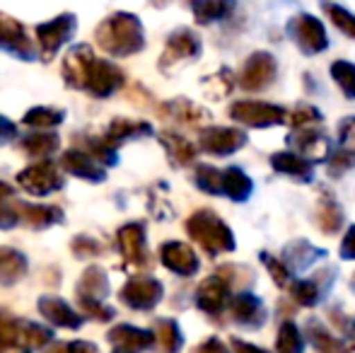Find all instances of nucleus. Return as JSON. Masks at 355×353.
Instances as JSON below:
<instances>
[{
    "label": "nucleus",
    "instance_id": "f257e3e1",
    "mask_svg": "<svg viewBox=\"0 0 355 353\" xmlns=\"http://www.w3.org/2000/svg\"><path fill=\"white\" fill-rule=\"evenodd\" d=\"M288 32L290 37L295 39L297 49L307 56H314V53H322L324 49L329 46V39L327 32H324V24L319 22L317 17L312 15L302 12V15H295L288 24Z\"/></svg>",
    "mask_w": 355,
    "mask_h": 353
},
{
    "label": "nucleus",
    "instance_id": "f03ea898",
    "mask_svg": "<svg viewBox=\"0 0 355 353\" xmlns=\"http://www.w3.org/2000/svg\"><path fill=\"white\" fill-rule=\"evenodd\" d=\"M191 230L196 240L211 252H230L234 250V240L230 227L223 221L213 216V213H198L191 223Z\"/></svg>",
    "mask_w": 355,
    "mask_h": 353
},
{
    "label": "nucleus",
    "instance_id": "7ed1b4c3",
    "mask_svg": "<svg viewBox=\"0 0 355 353\" xmlns=\"http://www.w3.org/2000/svg\"><path fill=\"white\" fill-rule=\"evenodd\" d=\"M285 117H288V112L283 107L268 102H237L232 107V119L254 128L278 126V123L285 121Z\"/></svg>",
    "mask_w": 355,
    "mask_h": 353
},
{
    "label": "nucleus",
    "instance_id": "20e7f679",
    "mask_svg": "<svg viewBox=\"0 0 355 353\" xmlns=\"http://www.w3.org/2000/svg\"><path fill=\"white\" fill-rule=\"evenodd\" d=\"M276 73H278L276 58L266 51H257L244 63L242 73H239V83H242L244 89L259 92V89H266L276 80Z\"/></svg>",
    "mask_w": 355,
    "mask_h": 353
},
{
    "label": "nucleus",
    "instance_id": "39448f33",
    "mask_svg": "<svg viewBox=\"0 0 355 353\" xmlns=\"http://www.w3.org/2000/svg\"><path fill=\"white\" fill-rule=\"evenodd\" d=\"M290 148L297 150L300 157L309 162L317 160H327L329 157V141L324 133L314 131L312 126L304 128H295V133H290Z\"/></svg>",
    "mask_w": 355,
    "mask_h": 353
},
{
    "label": "nucleus",
    "instance_id": "423d86ee",
    "mask_svg": "<svg viewBox=\"0 0 355 353\" xmlns=\"http://www.w3.org/2000/svg\"><path fill=\"white\" fill-rule=\"evenodd\" d=\"M324 255H327V252L314 247L309 240H293L283 250L281 259H283V264L290 268V273H293V271H307L314 261L324 259Z\"/></svg>",
    "mask_w": 355,
    "mask_h": 353
},
{
    "label": "nucleus",
    "instance_id": "0eeeda50",
    "mask_svg": "<svg viewBox=\"0 0 355 353\" xmlns=\"http://www.w3.org/2000/svg\"><path fill=\"white\" fill-rule=\"evenodd\" d=\"M232 317L237 325L247 327V329H259L266 322V307H263L261 298L242 293L232 305Z\"/></svg>",
    "mask_w": 355,
    "mask_h": 353
},
{
    "label": "nucleus",
    "instance_id": "6e6552de",
    "mask_svg": "<svg viewBox=\"0 0 355 353\" xmlns=\"http://www.w3.org/2000/svg\"><path fill=\"white\" fill-rule=\"evenodd\" d=\"M271 167L281 175H288L300 182H312L314 175V162L304 160V157L295 155V153H276L271 155Z\"/></svg>",
    "mask_w": 355,
    "mask_h": 353
},
{
    "label": "nucleus",
    "instance_id": "1a4fd4ad",
    "mask_svg": "<svg viewBox=\"0 0 355 353\" xmlns=\"http://www.w3.org/2000/svg\"><path fill=\"white\" fill-rule=\"evenodd\" d=\"M206 148L213 153H220V155H230V153L239 150V148L247 143V136L237 128H215V131L208 133Z\"/></svg>",
    "mask_w": 355,
    "mask_h": 353
},
{
    "label": "nucleus",
    "instance_id": "9d476101",
    "mask_svg": "<svg viewBox=\"0 0 355 353\" xmlns=\"http://www.w3.org/2000/svg\"><path fill=\"white\" fill-rule=\"evenodd\" d=\"M252 189H254L252 179L244 175L239 167H230L227 172H223V191L227 193L230 198H234V201H247Z\"/></svg>",
    "mask_w": 355,
    "mask_h": 353
},
{
    "label": "nucleus",
    "instance_id": "9b49d317",
    "mask_svg": "<svg viewBox=\"0 0 355 353\" xmlns=\"http://www.w3.org/2000/svg\"><path fill=\"white\" fill-rule=\"evenodd\" d=\"M317 213H319L317 223H319V227H322L324 232H329V235H336V232L341 230L343 211L331 196H324L322 201H319V211Z\"/></svg>",
    "mask_w": 355,
    "mask_h": 353
},
{
    "label": "nucleus",
    "instance_id": "f8f14e48",
    "mask_svg": "<svg viewBox=\"0 0 355 353\" xmlns=\"http://www.w3.org/2000/svg\"><path fill=\"white\" fill-rule=\"evenodd\" d=\"M307 332H309V339H312V344L317 346V349L322 351V353H338L341 349H346V344H343L341 336L327 332L317 320H309L307 322Z\"/></svg>",
    "mask_w": 355,
    "mask_h": 353
},
{
    "label": "nucleus",
    "instance_id": "ddd939ff",
    "mask_svg": "<svg viewBox=\"0 0 355 353\" xmlns=\"http://www.w3.org/2000/svg\"><path fill=\"white\" fill-rule=\"evenodd\" d=\"M276 346H278V353H304L302 332L297 329L295 322H283L281 329H278Z\"/></svg>",
    "mask_w": 355,
    "mask_h": 353
},
{
    "label": "nucleus",
    "instance_id": "4468645a",
    "mask_svg": "<svg viewBox=\"0 0 355 353\" xmlns=\"http://www.w3.org/2000/svg\"><path fill=\"white\" fill-rule=\"evenodd\" d=\"M225 298H227V286L220 278H211L201 286V307L206 310L218 312L225 305Z\"/></svg>",
    "mask_w": 355,
    "mask_h": 353
},
{
    "label": "nucleus",
    "instance_id": "2eb2a0df",
    "mask_svg": "<svg viewBox=\"0 0 355 353\" xmlns=\"http://www.w3.org/2000/svg\"><path fill=\"white\" fill-rule=\"evenodd\" d=\"M290 295L295 298V302H300L302 307H314L322 300V288L317 281H295L290 286Z\"/></svg>",
    "mask_w": 355,
    "mask_h": 353
},
{
    "label": "nucleus",
    "instance_id": "dca6fc26",
    "mask_svg": "<svg viewBox=\"0 0 355 353\" xmlns=\"http://www.w3.org/2000/svg\"><path fill=\"white\" fill-rule=\"evenodd\" d=\"M331 78L348 99H355V66L348 61H336L331 66Z\"/></svg>",
    "mask_w": 355,
    "mask_h": 353
},
{
    "label": "nucleus",
    "instance_id": "f3484780",
    "mask_svg": "<svg viewBox=\"0 0 355 353\" xmlns=\"http://www.w3.org/2000/svg\"><path fill=\"white\" fill-rule=\"evenodd\" d=\"M324 12L329 15V19H331V22L336 24L346 37L355 39V15L353 12H348L346 8L334 5V3H324Z\"/></svg>",
    "mask_w": 355,
    "mask_h": 353
},
{
    "label": "nucleus",
    "instance_id": "a211bd4d",
    "mask_svg": "<svg viewBox=\"0 0 355 353\" xmlns=\"http://www.w3.org/2000/svg\"><path fill=\"white\" fill-rule=\"evenodd\" d=\"M234 8V0H196V12L203 22L220 19Z\"/></svg>",
    "mask_w": 355,
    "mask_h": 353
},
{
    "label": "nucleus",
    "instance_id": "6ab92c4d",
    "mask_svg": "<svg viewBox=\"0 0 355 353\" xmlns=\"http://www.w3.org/2000/svg\"><path fill=\"white\" fill-rule=\"evenodd\" d=\"M285 121H290L295 128H304V126H312V123L322 121V114H319V109H314L312 104H300V107H295L293 112L285 117Z\"/></svg>",
    "mask_w": 355,
    "mask_h": 353
},
{
    "label": "nucleus",
    "instance_id": "aec40b11",
    "mask_svg": "<svg viewBox=\"0 0 355 353\" xmlns=\"http://www.w3.org/2000/svg\"><path fill=\"white\" fill-rule=\"evenodd\" d=\"M261 261L266 264L268 273H271V278L276 281V286H288L290 281V268L283 264V259H276V257H271L268 252H261Z\"/></svg>",
    "mask_w": 355,
    "mask_h": 353
},
{
    "label": "nucleus",
    "instance_id": "412c9836",
    "mask_svg": "<svg viewBox=\"0 0 355 353\" xmlns=\"http://www.w3.org/2000/svg\"><path fill=\"white\" fill-rule=\"evenodd\" d=\"M338 138H341V150L355 155V117H348L338 123Z\"/></svg>",
    "mask_w": 355,
    "mask_h": 353
},
{
    "label": "nucleus",
    "instance_id": "4be33fe9",
    "mask_svg": "<svg viewBox=\"0 0 355 353\" xmlns=\"http://www.w3.org/2000/svg\"><path fill=\"white\" fill-rule=\"evenodd\" d=\"M353 165H355V155H351V153H346V150L329 157V172H331V175H343V172L351 170Z\"/></svg>",
    "mask_w": 355,
    "mask_h": 353
},
{
    "label": "nucleus",
    "instance_id": "5701e85b",
    "mask_svg": "<svg viewBox=\"0 0 355 353\" xmlns=\"http://www.w3.org/2000/svg\"><path fill=\"white\" fill-rule=\"evenodd\" d=\"M198 177H201V184L203 189H208V191H223V172H215L211 167H203L201 172H198Z\"/></svg>",
    "mask_w": 355,
    "mask_h": 353
},
{
    "label": "nucleus",
    "instance_id": "b1692460",
    "mask_svg": "<svg viewBox=\"0 0 355 353\" xmlns=\"http://www.w3.org/2000/svg\"><path fill=\"white\" fill-rule=\"evenodd\" d=\"M341 257H343V259H355V225L348 227V232L343 235Z\"/></svg>",
    "mask_w": 355,
    "mask_h": 353
},
{
    "label": "nucleus",
    "instance_id": "393cba45",
    "mask_svg": "<svg viewBox=\"0 0 355 353\" xmlns=\"http://www.w3.org/2000/svg\"><path fill=\"white\" fill-rule=\"evenodd\" d=\"M234 349H237V353H266V351L257 349V346H249V344H242V341H234Z\"/></svg>",
    "mask_w": 355,
    "mask_h": 353
},
{
    "label": "nucleus",
    "instance_id": "a878e982",
    "mask_svg": "<svg viewBox=\"0 0 355 353\" xmlns=\"http://www.w3.org/2000/svg\"><path fill=\"white\" fill-rule=\"evenodd\" d=\"M351 288H353V293H355V273L351 276Z\"/></svg>",
    "mask_w": 355,
    "mask_h": 353
}]
</instances>
